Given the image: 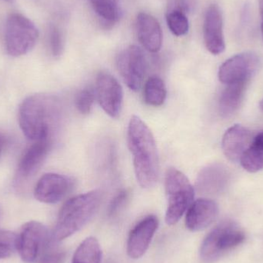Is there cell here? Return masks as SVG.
<instances>
[{"label":"cell","instance_id":"obj_1","mask_svg":"<svg viewBox=\"0 0 263 263\" xmlns=\"http://www.w3.org/2000/svg\"><path fill=\"white\" fill-rule=\"evenodd\" d=\"M127 139L137 182L142 188H153L159 179V154L153 133L137 116L129 121Z\"/></svg>","mask_w":263,"mask_h":263},{"label":"cell","instance_id":"obj_2","mask_svg":"<svg viewBox=\"0 0 263 263\" xmlns=\"http://www.w3.org/2000/svg\"><path fill=\"white\" fill-rule=\"evenodd\" d=\"M60 102L52 96H30L23 100L18 110V123L30 140L52 139V132L61 119Z\"/></svg>","mask_w":263,"mask_h":263},{"label":"cell","instance_id":"obj_3","mask_svg":"<svg viewBox=\"0 0 263 263\" xmlns=\"http://www.w3.org/2000/svg\"><path fill=\"white\" fill-rule=\"evenodd\" d=\"M102 193L93 190L69 199L59 213L54 237L63 240L84 227L99 210Z\"/></svg>","mask_w":263,"mask_h":263},{"label":"cell","instance_id":"obj_4","mask_svg":"<svg viewBox=\"0 0 263 263\" xmlns=\"http://www.w3.org/2000/svg\"><path fill=\"white\" fill-rule=\"evenodd\" d=\"M167 209L165 222L173 226L179 222L194 200L195 190L188 178L179 170H167L165 177Z\"/></svg>","mask_w":263,"mask_h":263},{"label":"cell","instance_id":"obj_5","mask_svg":"<svg viewBox=\"0 0 263 263\" xmlns=\"http://www.w3.org/2000/svg\"><path fill=\"white\" fill-rule=\"evenodd\" d=\"M244 240L245 233L236 222L224 221L204 239L200 248L201 259L205 263L216 262Z\"/></svg>","mask_w":263,"mask_h":263},{"label":"cell","instance_id":"obj_6","mask_svg":"<svg viewBox=\"0 0 263 263\" xmlns=\"http://www.w3.org/2000/svg\"><path fill=\"white\" fill-rule=\"evenodd\" d=\"M40 32L33 22L23 14L11 13L5 29V44L8 53L18 57L30 52L36 44Z\"/></svg>","mask_w":263,"mask_h":263},{"label":"cell","instance_id":"obj_7","mask_svg":"<svg viewBox=\"0 0 263 263\" xmlns=\"http://www.w3.org/2000/svg\"><path fill=\"white\" fill-rule=\"evenodd\" d=\"M49 230L41 222L30 221L22 227L17 236V251L23 262L32 263L51 243Z\"/></svg>","mask_w":263,"mask_h":263},{"label":"cell","instance_id":"obj_8","mask_svg":"<svg viewBox=\"0 0 263 263\" xmlns=\"http://www.w3.org/2000/svg\"><path fill=\"white\" fill-rule=\"evenodd\" d=\"M261 66V60L253 52H242L227 60L219 68V80L229 85L239 82H250Z\"/></svg>","mask_w":263,"mask_h":263},{"label":"cell","instance_id":"obj_9","mask_svg":"<svg viewBox=\"0 0 263 263\" xmlns=\"http://www.w3.org/2000/svg\"><path fill=\"white\" fill-rule=\"evenodd\" d=\"M117 66L128 87L133 91L139 90L147 70V60L142 49L133 45L122 51L117 59Z\"/></svg>","mask_w":263,"mask_h":263},{"label":"cell","instance_id":"obj_10","mask_svg":"<svg viewBox=\"0 0 263 263\" xmlns=\"http://www.w3.org/2000/svg\"><path fill=\"white\" fill-rule=\"evenodd\" d=\"M96 93L104 112L112 118H118L123 103V88L118 80L109 72H100L96 82Z\"/></svg>","mask_w":263,"mask_h":263},{"label":"cell","instance_id":"obj_11","mask_svg":"<svg viewBox=\"0 0 263 263\" xmlns=\"http://www.w3.org/2000/svg\"><path fill=\"white\" fill-rule=\"evenodd\" d=\"M72 185V181L67 176L47 173L39 179L34 189V196L43 203H57L67 195Z\"/></svg>","mask_w":263,"mask_h":263},{"label":"cell","instance_id":"obj_12","mask_svg":"<svg viewBox=\"0 0 263 263\" xmlns=\"http://www.w3.org/2000/svg\"><path fill=\"white\" fill-rule=\"evenodd\" d=\"M205 47L213 55L222 53L226 49L223 20L219 6L211 5L205 12L203 25Z\"/></svg>","mask_w":263,"mask_h":263},{"label":"cell","instance_id":"obj_13","mask_svg":"<svg viewBox=\"0 0 263 263\" xmlns=\"http://www.w3.org/2000/svg\"><path fill=\"white\" fill-rule=\"evenodd\" d=\"M158 227L157 217L148 216L132 230L127 241V253L131 259H138L145 254Z\"/></svg>","mask_w":263,"mask_h":263},{"label":"cell","instance_id":"obj_14","mask_svg":"<svg viewBox=\"0 0 263 263\" xmlns=\"http://www.w3.org/2000/svg\"><path fill=\"white\" fill-rule=\"evenodd\" d=\"M230 173L222 164L213 163L201 170L196 179V190L201 194H220L228 186Z\"/></svg>","mask_w":263,"mask_h":263},{"label":"cell","instance_id":"obj_15","mask_svg":"<svg viewBox=\"0 0 263 263\" xmlns=\"http://www.w3.org/2000/svg\"><path fill=\"white\" fill-rule=\"evenodd\" d=\"M253 139V135L247 128L241 125H234L226 132L222 137L224 155L231 162H239Z\"/></svg>","mask_w":263,"mask_h":263},{"label":"cell","instance_id":"obj_16","mask_svg":"<svg viewBox=\"0 0 263 263\" xmlns=\"http://www.w3.org/2000/svg\"><path fill=\"white\" fill-rule=\"evenodd\" d=\"M219 214V207L213 200L199 199L190 205L185 217L187 228L193 232L201 231L211 225Z\"/></svg>","mask_w":263,"mask_h":263},{"label":"cell","instance_id":"obj_17","mask_svg":"<svg viewBox=\"0 0 263 263\" xmlns=\"http://www.w3.org/2000/svg\"><path fill=\"white\" fill-rule=\"evenodd\" d=\"M138 38L148 52L156 53L162 47V32L158 20L149 14L141 12L136 18Z\"/></svg>","mask_w":263,"mask_h":263},{"label":"cell","instance_id":"obj_18","mask_svg":"<svg viewBox=\"0 0 263 263\" xmlns=\"http://www.w3.org/2000/svg\"><path fill=\"white\" fill-rule=\"evenodd\" d=\"M52 146V139L35 141L22 157L18 164V174L23 178H28L35 173L41 166Z\"/></svg>","mask_w":263,"mask_h":263},{"label":"cell","instance_id":"obj_19","mask_svg":"<svg viewBox=\"0 0 263 263\" xmlns=\"http://www.w3.org/2000/svg\"><path fill=\"white\" fill-rule=\"evenodd\" d=\"M249 82L227 85L219 100V114L222 117H232L237 112L243 100Z\"/></svg>","mask_w":263,"mask_h":263},{"label":"cell","instance_id":"obj_20","mask_svg":"<svg viewBox=\"0 0 263 263\" xmlns=\"http://www.w3.org/2000/svg\"><path fill=\"white\" fill-rule=\"evenodd\" d=\"M244 170L257 173L263 170V131L258 133L240 159Z\"/></svg>","mask_w":263,"mask_h":263},{"label":"cell","instance_id":"obj_21","mask_svg":"<svg viewBox=\"0 0 263 263\" xmlns=\"http://www.w3.org/2000/svg\"><path fill=\"white\" fill-rule=\"evenodd\" d=\"M102 250L98 240L94 237L85 239L74 253L72 263H101Z\"/></svg>","mask_w":263,"mask_h":263},{"label":"cell","instance_id":"obj_22","mask_svg":"<svg viewBox=\"0 0 263 263\" xmlns=\"http://www.w3.org/2000/svg\"><path fill=\"white\" fill-rule=\"evenodd\" d=\"M97 15L106 23L114 24L121 18V0H89Z\"/></svg>","mask_w":263,"mask_h":263},{"label":"cell","instance_id":"obj_23","mask_svg":"<svg viewBox=\"0 0 263 263\" xmlns=\"http://www.w3.org/2000/svg\"><path fill=\"white\" fill-rule=\"evenodd\" d=\"M167 91L165 83L159 77H150L144 86V100L152 106H160L166 99Z\"/></svg>","mask_w":263,"mask_h":263},{"label":"cell","instance_id":"obj_24","mask_svg":"<svg viewBox=\"0 0 263 263\" xmlns=\"http://www.w3.org/2000/svg\"><path fill=\"white\" fill-rule=\"evenodd\" d=\"M167 25L173 35L182 36L188 33L190 23L185 13L178 9H170L166 16Z\"/></svg>","mask_w":263,"mask_h":263},{"label":"cell","instance_id":"obj_25","mask_svg":"<svg viewBox=\"0 0 263 263\" xmlns=\"http://www.w3.org/2000/svg\"><path fill=\"white\" fill-rule=\"evenodd\" d=\"M17 250V236L14 233L0 230V259H6Z\"/></svg>","mask_w":263,"mask_h":263},{"label":"cell","instance_id":"obj_26","mask_svg":"<svg viewBox=\"0 0 263 263\" xmlns=\"http://www.w3.org/2000/svg\"><path fill=\"white\" fill-rule=\"evenodd\" d=\"M95 100V93L91 88H85L77 93L76 97V107L83 115L89 114Z\"/></svg>","mask_w":263,"mask_h":263},{"label":"cell","instance_id":"obj_27","mask_svg":"<svg viewBox=\"0 0 263 263\" xmlns=\"http://www.w3.org/2000/svg\"><path fill=\"white\" fill-rule=\"evenodd\" d=\"M49 46L51 52L55 57H60L64 49L63 34L57 26H51L49 30Z\"/></svg>","mask_w":263,"mask_h":263},{"label":"cell","instance_id":"obj_28","mask_svg":"<svg viewBox=\"0 0 263 263\" xmlns=\"http://www.w3.org/2000/svg\"><path fill=\"white\" fill-rule=\"evenodd\" d=\"M65 257L66 253L60 249L55 248L53 243L51 242L42 254L40 263H63Z\"/></svg>","mask_w":263,"mask_h":263},{"label":"cell","instance_id":"obj_29","mask_svg":"<svg viewBox=\"0 0 263 263\" xmlns=\"http://www.w3.org/2000/svg\"><path fill=\"white\" fill-rule=\"evenodd\" d=\"M128 199V193L126 190H122L116 195L108 207V216L114 217L123 208Z\"/></svg>","mask_w":263,"mask_h":263},{"label":"cell","instance_id":"obj_30","mask_svg":"<svg viewBox=\"0 0 263 263\" xmlns=\"http://www.w3.org/2000/svg\"><path fill=\"white\" fill-rule=\"evenodd\" d=\"M179 9L184 13L193 12L197 5V0H179Z\"/></svg>","mask_w":263,"mask_h":263},{"label":"cell","instance_id":"obj_31","mask_svg":"<svg viewBox=\"0 0 263 263\" xmlns=\"http://www.w3.org/2000/svg\"><path fill=\"white\" fill-rule=\"evenodd\" d=\"M259 11H260L261 15V32H262L263 40V0H259Z\"/></svg>","mask_w":263,"mask_h":263},{"label":"cell","instance_id":"obj_32","mask_svg":"<svg viewBox=\"0 0 263 263\" xmlns=\"http://www.w3.org/2000/svg\"><path fill=\"white\" fill-rule=\"evenodd\" d=\"M5 145L4 137L0 134V156H1L2 152H3V147Z\"/></svg>","mask_w":263,"mask_h":263},{"label":"cell","instance_id":"obj_33","mask_svg":"<svg viewBox=\"0 0 263 263\" xmlns=\"http://www.w3.org/2000/svg\"><path fill=\"white\" fill-rule=\"evenodd\" d=\"M259 106H260L261 109L263 111V99L260 101V103H259Z\"/></svg>","mask_w":263,"mask_h":263},{"label":"cell","instance_id":"obj_34","mask_svg":"<svg viewBox=\"0 0 263 263\" xmlns=\"http://www.w3.org/2000/svg\"><path fill=\"white\" fill-rule=\"evenodd\" d=\"M3 1L6 2V3H12L15 0H3Z\"/></svg>","mask_w":263,"mask_h":263}]
</instances>
